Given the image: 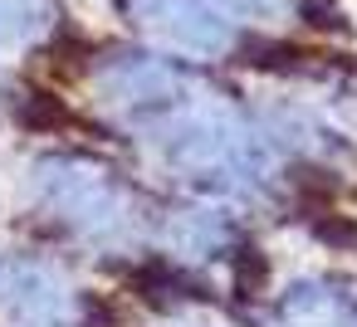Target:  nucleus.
I'll return each mask as SVG.
<instances>
[{
  "label": "nucleus",
  "mask_w": 357,
  "mask_h": 327,
  "mask_svg": "<svg viewBox=\"0 0 357 327\" xmlns=\"http://www.w3.org/2000/svg\"><path fill=\"white\" fill-rule=\"evenodd\" d=\"M35 191L54 215H64L89 239H118L128 230V215H132L128 196L103 166H89L74 157H45L35 166Z\"/></svg>",
  "instance_id": "f257e3e1"
},
{
  "label": "nucleus",
  "mask_w": 357,
  "mask_h": 327,
  "mask_svg": "<svg viewBox=\"0 0 357 327\" xmlns=\"http://www.w3.org/2000/svg\"><path fill=\"white\" fill-rule=\"evenodd\" d=\"M128 10L152 40L181 54H220L230 49L235 25L274 10V0H128Z\"/></svg>",
  "instance_id": "f03ea898"
},
{
  "label": "nucleus",
  "mask_w": 357,
  "mask_h": 327,
  "mask_svg": "<svg viewBox=\"0 0 357 327\" xmlns=\"http://www.w3.org/2000/svg\"><path fill=\"white\" fill-rule=\"evenodd\" d=\"M0 303L35 327H54L69 317L64 278L40 259H0Z\"/></svg>",
  "instance_id": "7ed1b4c3"
},
{
  "label": "nucleus",
  "mask_w": 357,
  "mask_h": 327,
  "mask_svg": "<svg viewBox=\"0 0 357 327\" xmlns=\"http://www.w3.org/2000/svg\"><path fill=\"white\" fill-rule=\"evenodd\" d=\"M54 20L50 0H0V45H30L35 35H45Z\"/></svg>",
  "instance_id": "20e7f679"
}]
</instances>
